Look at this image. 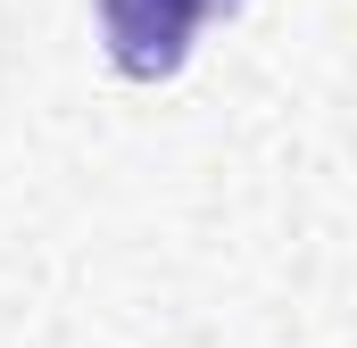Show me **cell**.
Returning a JSON list of instances; mask_svg holds the SVG:
<instances>
[{"label":"cell","mask_w":357,"mask_h":348,"mask_svg":"<svg viewBox=\"0 0 357 348\" xmlns=\"http://www.w3.org/2000/svg\"><path fill=\"white\" fill-rule=\"evenodd\" d=\"M91 8H100V50H108V67H116L125 84H167V75H183L199 25L233 17L241 0H91Z\"/></svg>","instance_id":"obj_1"}]
</instances>
